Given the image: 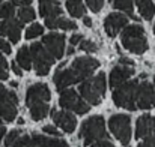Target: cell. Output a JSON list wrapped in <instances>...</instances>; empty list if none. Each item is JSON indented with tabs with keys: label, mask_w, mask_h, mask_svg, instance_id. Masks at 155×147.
I'll return each instance as SVG.
<instances>
[{
	"label": "cell",
	"mask_w": 155,
	"mask_h": 147,
	"mask_svg": "<svg viewBox=\"0 0 155 147\" xmlns=\"http://www.w3.org/2000/svg\"><path fill=\"white\" fill-rule=\"evenodd\" d=\"M42 45L47 47L53 59H62L65 53V36L60 33H50L42 38Z\"/></svg>",
	"instance_id": "obj_12"
},
{
	"label": "cell",
	"mask_w": 155,
	"mask_h": 147,
	"mask_svg": "<svg viewBox=\"0 0 155 147\" xmlns=\"http://www.w3.org/2000/svg\"><path fill=\"white\" fill-rule=\"evenodd\" d=\"M44 132H47V134H50V135H56V137H60V132L54 128V126H51V125H47V126H44V129H42Z\"/></svg>",
	"instance_id": "obj_33"
},
{
	"label": "cell",
	"mask_w": 155,
	"mask_h": 147,
	"mask_svg": "<svg viewBox=\"0 0 155 147\" xmlns=\"http://www.w3.org/2000/svg\"><path fill=\"white\" fill-rule=\"evenodd\" d=\"M86 3L92 9V12H100L104 5V0H86Z\"/></svg>",
	"instance_id": "obj_32"
},
{
	"label": "cell",
	"mask_w": 155,
	"mask_h": 147,
	"mask_svg": "<svg viewBox=\"0 0 155 147\" xmlns=\"http://www.w3.org/2000/svg\"><path fill=\"white\" fill-rule=\"evenodd\" d=\"M45 26L48 29H62V30H75L77 24L74 21H69L66 18H48L45 20Z\"/></svg>",
	"instance_id": "obj_20"
},
{
	"label": "cell",
	"mask_w": 155,
	"mask_h": 147,
	"mask_svg": "<svg viewBox=\"0 0 155 147\" xmlns=\"http://www.w3.org/2000/svg\"><path fill=\"white\" fill-rule=\"evenodd\" d=\"M80 95L92 105L101 104L103 96L105 93V75L103 72L95 75L91 80H86L80 84Z\"/></svg>",
	"instance_id": "obj_4"
},
{
	"label": "cell",
	"mask_w": 155,
	"mask_h": 147,
	"mask_svg": "<svg viewBox=\"0 0 155 147\" xmlns=\"http://www.w3.org/2000/svg\"><path fill=\"white\" fill-rule=\"evenodd\" d=\"M66 9L75 18L84 17V12H86V8L81 0H66Z\"/></svg>",
	"instance_id": "obj_24"
},
{
	"label": "cell",
	"mask_w": 155,
	"mask_h": 147,
	"mask_svg": "<svg viewBox=\"0 0 155 147\" xmlns=\"http://www.w3.org/2000/svg\"><path fill=\"white\" fill-rule=\"evenodd\" d=\"M152 132H155V117L151 114L140 116L136 123V138H146Z\"/></svg>",
	"instance_id": "obj_17"
},
{
	"label": "cell",
	"mask_w": 155,
	"mask_h": 147,
	"mask_svg": "<svg viewBox=\"0 0 155 147\" xmlns=\"http://www.w3.org/2000/svg\"><path fill=\"white\" fill-rule=\"evenodd\" d=\"M154 86H155V77H154Z\"/></svg>",
	"instance_id": "obj_48"
},
{
	"label": "cell",
	"mask_w": 155,
	"mask_h": 147,
	"mask_svg": "<svg viewBox=\"0 0 155 147\" xmlns=\"http://www.w3.org/2000/svg\"><path fill=\"white\" fill-rule=\"evenodd\" d=\"M128 26V18L122 14H117V12H113L110 14L105 21H104V27H105V32L108 36H116L122 29H125Z\"/></svg>",
	"instance_id": "obj_13"
},
{
	"label": "cell",
	"mask_w": 155,
	"mask_h": 147,
	"mask_svg": "<svg viewBox=\"0 0 155 147\" xmlns=\"http://www.w3.org/2000/svg\"><path fill=\"white\" fill-rule=\"evenodd\" d=\"M120 39H122L124 47L134 54H143L148 50V41L145 36V30H143V27H140L137 24L127 26L122 32Z\"/></svg>",
	"instance_id": "obj_2"
},
{
	"label": "cell",
	"mask_w": 155,
	"mask_h": 147,
	"mask_svg": "<svg viewBox=\"0 0 155 147\" xmlns=\"http://www.w3.org/2000/svg\"><path fill=\"white\" fill-rule=\"evenodd\" d=\"M17 102L15 92H9L0 84V116L6 122H12L17 117Z\"/></svg>",
	"instance_id": "obj_9"
},
{
	"label": "cell",
	"mask_w": 155,
	"mask_h": 147,
	"mask_svg": "<svg viewBox=\"0 0 155 147\" xmlns=\"http://www.w3.org/2000/svg\"><path fill=\"white\" fill-rule=\"evenodd\" d=\"M18 18H20L21 23H29V21L35 20V11L32 8H29V6L21 8L20 12H18Z\"/></svg>",
	"instance_id": "obj_26"
},
{
	"label": "cell",
	"mask_w": 155,
	"mask_h": 147,
	"mask_svg": "<svg viewBox=\"0 0 155 147\" xmlns=\"http://www.w3.org/2000/svg\"><path fill=\"white\" fill-rule=\"evenodd\" d=\"M108 126L113 135L124 144L128 146L131 140V119L127 114H113L108 119Z\"/></svg>",
	"instance_id": "obj_7"
},
{
	"label": "cell",
	"mask_w": 155,
	"mask_h": 147,
	"mask_svg": "<svg viewBox=\"0 0 155 147\" xmlns=\"http://www.w3.org/2000/svg\"><path fill=\"white\" fill-rule=\"evenodd\" d=\"M59 104L66 108L65 111H74L77 114H86L89 111V105L78 96V93L72 89H66L60 93Z\"/></svg>",
	"instance_id": "obj_8"
},
{
	"label": "cell",
	"mask_w": 155,
	"mask_h": 147,
	"mask_svg": "<svg viewBox=\"0 0 155 147\" xmlns=\"http://www.w3.org/2000/svg\"><path fill=\"white\" fill-rule=\"evenodd\" d=\"M137 87H139V81L137 80H131V81L124 83L122 86H119L117 89H114V92H113V102L117 107L127 108L130 111L137 110V107H136Z\"/></svg>",
	"instance_id": "obj_5"
},
{
	"label": "cell",
	"mask_w": 155,
	"mask_h": 147,
	"mask_svg": "<svg viewBox=\"0 0 155 147\" xmlns=\"http://www.w3.org/2000/svg\"><path fill=\"white\" fill-rule=\"evenodd\" d=\"M80 138H83L84 146H91L97 141H101L107 138V132H105V125H104V119L101 116H92L87 120L83 122L81 128H80Z\"/></svg>",
	"instance_id": "obj_3"
},
{
	"label": "cell",
	"mask_w": 155,
	"mask_h": 147,
	"mask_svg": "<svg viewBox=\"0 0 155 147\" xmlns=\"http://www.w3.org/2000/svg\"><path fill=\"white\" fill-rule=\"evenodd\" d=\"M32 3V0H11V5H17V6H23V8H26V6H29Z\"/></svg>",
	"instance_id": "obj_35"
},
{
	"label": "cell",
	"mask_w": 155,
	"mask_h": 147,
	"mask_svg": "<svg viewBox=\"0 0 155 147\" xmlns=\"http://www.w3.org/2000/svg\"><path fill=\"white\" fill-rule=\"evenodd\" d=\"M136 107L142 110H149L155 107V90L151 83L143 81L139 84L136 93Z\"/></svg>",
	"instance_id": "obj_10"
},
{
	"label": "cell",
	"mask_w": 155,
	"mask_h": 147,
	"mask_svg": "<svg viewBox=\"0 0 155 147\" xmlns=\"http://www.w3.org/2000/svg\"><path fill=\"white\" fill-rule=\"evenodd\" d=\"M133 2H134V0H113V8H114V9L125 11V12L130 14L134 20H137V17L133 15Z\"/></svg>",
	"instance_id": "obj_25"
},
{
	"label": "cell",
	"mask_w": 155,
	"mask_h": 147,
	"mask_svg": "<svg viewBox=\"0 0 155 147\" xmlns=\"http://www.w3.org/2000/svg\"><path fill=\"white\" fill-rule=\"evenodd\" d=\"M0 51H3V53H6V54H11V45L5 41V39H2L0 38Z\"/></svg>",
	"instance_id": "obj_34"
},
{
	"label": "cell",
	"mask_w": 155,
	"mask_h": 147,
	"mask_svg": "<svg viewBox=\"0 0 155 147\" xmlns=\"http://www.w3.org/2000/svg\"><path fill=\"white\" fill-rule=\"evenodd\" d=\"M20 132H21V131H17V129L11 131V132L8 134V137L5 138V146H6V147L14 146V143H15V141L20 138Z\"/></svg>",
	"instance_id": "obj_29"
},
{
	"label": "cell",
	"mask_w": 155,
	"mask_h": 147,
	"mask_svg": "<svg viewBox=\"0 0 155 147\" xmlns=\"http://www.w3.org/2000/svg\"><path fill=\"white\" fill-rule=\"evenodd\" d=\"M12 147H32V140L29 135H23L14 143Z\"/></svg>",
	"instance_id": "obj_31"
},
{
	"label": "cell",
	"mask_w": 155,
	"mask_h": 147,
	"mask_svg": "<svg viewBox=\"0 0 155 147\" xmlns=\"http://www.w3.org/2000/svg\"><path fill=\"white\" fill-rule=\"evenodd\" d=\"M29 51L32 53L30 57L33 60V68H35V72L42 77V75H47L50 72V68L54 63V59L50 56V53L44 48L42 44L39 42H35L32 44V47H29Z\"/></svg>",
	"instance_id": "obj_6"
},
{
	"label": "cell",
	"mask_w": 155,
	"mask_h": 147,
	"mask_svg": "<svg viewBox=\"0 0 155 147\" xmlns=\"http://www.w3.org/2000/svg\"><path fill=\"white\" fill-rule=\"evenodd\" d=\"M48 104H35V105H30L29 107V113H30V117L35 120V122H39L42 119L47 117L48 114Z\"/></svg>",
	"instance_id": "obj_22"
},
{
	"label": "cell",
	"mask_w": 155,
	"mask_h": 147,
	"mask_svg": "<svg viewBox=\"0 0 155 147\" xmlns=\"http://www.w3.org/2000/svg\"><path fill=\"white\" fill-rule=\"evenodd\" d=\"M136 2H137V8H139L140 15L148 21L152 20V17L155 15V6L152 0H136Z\"/></svg>",
	"instance_id": "obj_23"
},
{
	"label": "cell",
	"mask_w": 155,
	"mask_h": 147,
	"mask_svg": "<svg viewBox=\"0 0 155 147\" xmlns=\"http://www.w3.org/2000/svg\"><path fill=\"white\" fill-rule=\"evenodd\" d=\"M92 147H114L110 141H107V140H101V141H97V143H94Z\"/></svg>",
	"instance_id": "obj_36"
},
{
	"label": "cell",
	"mask_w": 155,
	"mask_h": 147,
	"mask_svg": "<svg viewBox=\"0 0 155 147\" xmlns=\"http://www.w3.org/2000/svg\"><path fill=\"white\" fill-rule=\"evenodd\" d=\"M39 12L45 20L59 18L62 15V8L57 0H39Z\"/></svg>",
	"instance_id": "obj_18"
},
{
	"label": "cell",
	"mask_w": 155,
	"mask_h": 147,
	"mask_svg": "<svg viewBox=\"0 0 155 147\" xmlns=\"http://www.w3.org/2000/svg\"><path fill=\"white\" fill-rule=\"evenodd\" d=\"M21 29H23V24L20 21L9 18V20L0 23V36H8L12 44H17L20 41Z\"/></svg>",
	"instance_id": "obj_16"
},
{
	"label": "cell",
	"mask_w": 155,
	"mask_h": 147,
	"mask_svg": "<svg viewBox=\"0 0 155 147\" xmlns=\"http://www.w3.org/2000/svg\"><path fill=\"white\" fill-rule=\"evenodd\" d=\"M51 98L50 89L47 84L42 83H36L33 86H30L26 92V104L27 107L35 105V104H47Z\"/></svg>",
	"instance_id": "obj_11"
},
{
	"label": "cell",
	"mask_w": 155,
	"mask_h": 147,
	"mask_svg": "<svg viewBox=\"0 0 155 147\" xmlns=\"http://www.w3.org/2000/svg\"><path fill=\"white\" fill-rule=\"evenodd\" d=\"M0 69H6L8 71V62L5 60V57L0 54Z\"/></svg>",
	"instance_id": "obj_40"
},
{
	"label": "cell",
	"mask_w": 155,
	"mask_h": 147,
	"mask_svg": "<svg viewBox=\"0 0 155 147\" xmlns=\"http://www.w3.org/2000/svg\"><path fill=\"white\" fill-rule=\"evenodd\" d=\"M44 33V27L41 24H32L27 30H26V39H33L36 36H41Z\"/></svg>",
	"instance_id": "obj_27"
},
{
	"label": "cell",
	"mask_w": 155,
	"mask_h": 147,
	"mask_svg": "<svg viewBox=\"0 0 155 147\" xmlns=\"http://www.w3.org/2000/svg\"><path fill=\"white\" fill-rule=\"evenodd\" d=\"M100 66V62L94 57H78L72 62V65L66 69L56 71V75L53 78L56 89L63 92L71 84L80 83L92 75V72Z\"/></svg>",
	"instance_id": "obj_1"
},
{
	"label": "cell",
	"mask_w": 155,
	"mask_h": 147,
	"mask_svg": "<svg viewBox=\"0 0 155 147\" xmlns=\"http://www.w3.org/2000/svg\"><path fill=\"white\" fill-rule=\"evenodd\" d=\"M15 63L20 65V68H23L26 71L32 69V57H30V51H29L27 45H24V47H21V48L18 50V53H17V62Z\"/></svg>",
	"instance_id": "obj_21"
},
{
	"label": "cell",
	"mask_w": 155,
	"mask_h": 147,
	"mask_svg": "<svg viewBox=\"0 0 155 147\" xmlns=\"http://www.w3.org/2000/svg\"><path fill=\"white\" fill-rule=\"evenodd\" d=\"M83 23H84L86 27H92V20L89 17H83Z\"/></svg>",
	"instance_id": "obj_41"
},
{
	"label": "cell",
	"mask_w": 155,
	"mask_h": 147,
	"mask_svg": "<svg viewBox=\"0 0 155 147\" xmlns=\"http://www.w3.org/2000/svg\"><path fill=\"white\" fill-rule=\"evenodd\" d=\"M146 147H155V135H149V137H146V140L143 141Z\"/></svg>",
	"instance_id": "obj_38"
},
{
	"label": "cell",
	"mask_w": 155,
	"mask_h": 147,
	"mask_svg": "<svg viewBox=\"0 0 155 147\" xmlns=\"http://www.w3.org/2000/svg\"><path fill=\"white\" fill-rule=\"evenodd\" d=\"M5 134H6V128L5 126H0V140L5 137Z\"/></svg>",
	"instance_id": "obj_43"
},
{
	"label": "cell",
	"mask_w": 155,
	"mask_h": 147,
	"mask_svg": "<svg viewBox=\"0 0 155 147\" xmlns=\"http://www.w3.org/2000/svg\"><path fill=\"white\" fill-rule=\"evenodd\" d=\"M134 74V68L133 66H127V65H119L114 66L110 72V86L113 89H117L119 86H122L124 83H127V80Z\"/></svg>",
	"instance_id": "obj_15"
},
{
	"label": "cell",
	"mask_w": 155,
	"mask_h": 147,
	"mask_svg": "<svg viewBox=\"0 0 155 147\" xmlns=\"http://www.w3.org/2000/svg\"><path fill=\"white\" fill-rule=\"evenodd\" d=\"M14 15V5L3 3L0 6V20H9Z\"/></svg>",
	"instance_id": "obj_28"
},
{
	"label": "cell",
	"mask_w": 155,
	"mask_h": 147,
	"mask_svg": "<svg viewBox=\"0 0 155 147\" xmlns=\"http://www.w3.org/2000/svg\"><path fill=\"white\" fill-rule=\"evenodd\" d=\"M68 54H74V48H72V47L68 48Z\"/></svg>",
	"instance_id": "obj_45"
},
{
	"label": "cell",
	"mask_w": 155,
	"mask_h": 147,
	"mask_svg": "<svg viewBox=\"0 0 155 147\" xmlns=\"http://www.w3.org/2000/svg\"><path fill=\"white\" fill-rule=\"evenodd\" d=\"M11 68H12V71H14V74H15V75H21V74H23V72H21V68H20L15 62L11 65Z\"/></svg>",
	"instance_id": "obj_39"
},
{
	"label": "cell",
	"mask_w": 155,
	"mask_h": 147,
	"mask_svg": "<svg viewBox=\"0 0 155 147\" xmlns=\"http://www.w3.org/2000/svg\"><path fill=\"white\" fill-rule=\"evenodd\" d=\"M17 123H18V125H23V123H24V119H21V117H20V119L17 120Z\"/></svg>",
	"instance_id": "obj_44"
},
{
	"label": "cell",
	"mask_w": 155,
	"mask_h": 147,
	"mask_svg": "<svg viewBox=\"0 0 155 147\" xmlns=\"http://www.w3.org/2000/svg\"><path fill=\"white\" fill-rule=\"evenodd\" d=\"M0 126H2V120H0Z\"/></svg>",
	"instance_id": "obj_49"
},
{
	"label": "cell",
	"mask_w": 155,
	"mask_h": 147,
	"mask_svg": "<svg viewBox=\"0 0 155 147\" xmlns=\"http://www.w3.org/2000/svg\"><path fill=\"white\" fill-rule=\"evenodd\" d=\"M81 41H83V35H72L71 39H69L71 45H77V44H80Z\"/></svg>",
	"instance_id": "obj_37"
},
{
	"label": "cell",
	"mask_w": 155,
	"mask_h": 147,
	"mask_svg": "<svg viewBox=\"0 0 155 147\" xmlns=\"http://www.w3.org/2000/svg\"><path fill=\"white\" fill-rule=\"evenodd\" d=\"M137 147H146V144H145V143H142V144H139Z\"/></svg>",
	"instance_id": "obj_47"
},
{
	"label": "cell",
	"mask_w": 155,
	"mask_h": 147,
	"mask_svg": "<svg viewBox=\"0 0 155 147\" xmlns=\"http://www.w3.org/2000/svg\"><path fill=\"white\" fill-rule=\"evenodd\" d=\"M80 50H83V51H86V53H97V51H98V47H97V44L92 42V41H81V42H80Z\"/></svg>",
	"instance_id": "obj_30"
},
{
	"label": "cell",
	"mask_w": 155,
	"mask_h": 147,
	"mask_svg": "<svg viewBox=\"0 0 155 147\" xmlns=\"http://www.w3.org/2000/svg\"><path fill=\"white\" fill-rule=\"evenodd\" d=\"M11 86H12V87H17V86H18V83H17V81H12V83H11Z\"/></svg>",
	"instance_id": "obj_46"
},
{
	"label": "cell",
	"mask_w": 155,
	"mask_h": 147,
	"mask_svg": "<svg viewBox=\"0 0 155 147\" xmlns=\"http://www.w3.org/2000/svg\"><path fill=\"white\" fill-rule=\"evenodd\" d=\"M53 120L57 126H60L63 129V132H74L75 131V126H77V119L74 114H71L69 111H56L53 110L51 111Z\"/></svg>",
	"instance_id": "obj_14"
},
{
	"label": "cell",
	"mask_w": 155,
	"mask_h": 147,
	"mask_svg": "<svg viewBox=\"0 0 155 147\" xmlns=\"http://www.w3.org/2000/svg\"><path fill=\"white\" fill-rule=\"evenodd\" d=\"M32 144L35 147H69L66 141L63 140H53V138H47L44 135H32Z\"/></svg>",
	"instance_id": "obj_19"
},
{
	"label": "cell",
	"mask_w": 155,
	"mask_h": 147,
	"mask_svg": "<svg viewBox=\"0 0 155 147\" xmlns=\"http://www.w3.org/2000/svg\"><path fill=\"white\" fill-rule=\"evenodd\" d=\"M8 78V71L6 69H0V80H6Z\"/></svg>",
	"instance_id": "obj_42"
},
{
	"label": "cell",
	"mask_w": 155,
	"mask_h": 147,
	"mask_svg": "<svg viewBox=\"0 0 155 147\" xmlns=\"http://www.w3.org/2000/svg\"><path fill=\"white\" fill-rule=\"evenodd\" d=\"M2 2H3V0H0V3H2Z\"/></svg>",
	"instance_id": "obj_50"
}]
</instances>
